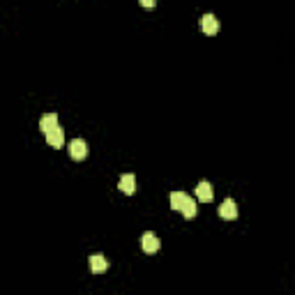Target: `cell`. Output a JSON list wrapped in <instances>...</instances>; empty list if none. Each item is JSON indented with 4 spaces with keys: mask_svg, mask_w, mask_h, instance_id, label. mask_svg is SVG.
<instances>
[{
    "mask_svg": "<svg viewBox=\"0 0 295 295\" xmlns=\"http://www.w3.org/2000/svg\"><path fill=\"white\" fill-rule=\"evenodd\" d=\"M70 155H72V159H83L88 155V143L83 139H74L70 143Z\"/></svg>",
    "mask_w": 295,
    "mask_h": 295,
    "instance_id": "3957f363",
    "label": "cell"
},
{
    "mask_svg": "<svg viewBox=\"0 0 295 295\" xmlns=\"http://www.w3.org/2000/svg\"><path fill=\"white\" fill-rule=\"evenodd\" d=\"M199 25H201V30L208 32V35H215V32L219 30V21H217L215 14H203L199 21Z\"/></svg>",
    "mask_w": 295,
    "mask_h": 295,
    "instance_id": "7a4b0ae2",
    "label": "cell"
},
{
    "mask_svg": "<svg viewBox=\"0 0 295 295\" xmlns=\"http://www.w3.org/2000/svg\"><path fill=\"white\" fill-rule=\"evenodd\" d=\"M212 196H215V189H212V185L208 180H201L199 185H196V199L199 201L208 203V201H212Z\"/></svg>",
    "mask_w": 295,
    "mask_h": 295,
    "instance_id": "277c9868",
    "label": "cell"
},
{
    "mask_svg": "<svg viewBox=\"0 0 295 295\" xmlns=\"http://www.w3.org/2000/svg\"><path fill=\"white\" fill-rule=\"evenodd\" d=\"M118 187H120V191H125V194H134L136 191V178L134 173H125L120 178V182H118Z\"/></svg>",
    "mask_w": 295,
    "mask_h": 295,
    "instance_id": "52a82bcc",
    "label": "cell"
},
{
    "mask_svg": "<svg viewBox=\"0 0 295 295\" xmlns=\"http://www.w3.org/2000/svg\"><path fill=\"white\" fill-rule=\"evenodd\" d=\"M46 141H49V145H51V148H60V145L65 143V132L60 129V125L55 127V129L46 132Z\"/></svg>",
    "mask_w": 295,
    "mask_h": 295,
    "instance_id": "8992f818",
    "label": "cell"
},
{
    "mask_svg": "<svg viewBox=\"0 0 295 295\" xmlns=\"http://www.w3.org/2000/svg\"><path fill=\"white\" fill-rule=\"evenodd\" d=\"M187 199H189V196H187L185 191H173V194H171V208H173V210H182V205H185Z\"/></svg>",
    "mask_w": 295,
    "mask_h": 295,
    "instance_id": "30bf717a",
    "label": "cell"
},
{
    "mask_svg": "<svg viewBox=\"0 0 295 295\" xmlns=\"http://www.w3.org/2000/svg\"><path fill=\"white\" fill-rule=\"evenodd\" d=\"M141 5H143V7H155V0H141Z\"/></svg>",
    "mask_w": 295,
    "mask_h": 295,
    "instance_id": "7c38bea8",
    "label": "cell"
},
{
    "mask_svg": "<svg viewBox=\"0 0 295 295\" xmlns=\"http://www.w3.org/2000/svg\"><path fill=\"white\" fill-rule=\"evenodd\" d=\"M88 265H90L92 272H106V268H109V260H106L102 254H92L90 260H88Z\"/></svg>",
    "mask_w": 295,
    "mask_h": 295,
    "instance_id": "ba28073f",
    "label": "cell"
},
{
    "mask_svg": "<svg viewBox=\"0 0 295 295\" xmlns=\"http://www.w3.org/2000/svg\"><path fill=\"white\" fill-rule=\"evenodd\" d=\"M182 215H185L187 217V219H191V217H196V203H194V199H191V196H189V199H187L185 201V205H182Z\"/></svg>",
    "mask_w": 295,
    "mask_h": 295,
    "instance_id": "8fae6325",
    "label": "cell"
},
{
    "mask_svg": "<svg viewBox=\"0 0 295 295\" xmlns=\"http://www.w3.org/2000/svg\"><path fill=\"white\" fill-rule=\"evenodd\" d=\"M219 217L221 219H235L238 217V205L233 199H224V203L219 205Z\"/></svg>",
    "mask_w": 295,
    "mask_h": 295,
    "instance_id": "5b68a950",
    "label": "cell"
},
{
    "mask_svg": "<svg viewBox=\"0 0 295 295\" xmlns=\"http://www.w3.org/2000/svg\"><path fill=\"white\" fill-rule=\"evenodd\" d=\"M141 247H143L145 254H155V251L159 249V240H157V235L152 233V231H145V233L141 235Z\"/></svg>",
    "mask_w": 295,
    "mask_h": 295,
    "instance_id": "6da1fadb",
    "label": "cell"
},
{
    "mask_svg": "<svg viewBox=\"0 0 295 295\" xmlns=\"http://www.w3.org/2000/svg\"><path fill=\"white\" fill-rule=\"evenodd\" d=\"M58 127V115L55 113H46V115H42V120H40V129L44 132H51V129H55Z\"/></svg>",
    "mask_w": 295,
    "mask_h": 295,
    "instance_id": "9c48e42d",
    "label": "cell"
}]
</instances>
